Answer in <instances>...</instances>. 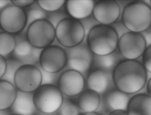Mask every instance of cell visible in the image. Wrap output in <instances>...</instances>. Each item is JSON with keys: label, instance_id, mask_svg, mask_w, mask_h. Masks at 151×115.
Masks as SVG:
<instances>
[{"label": "cell", "instance_id": "22", "mask_svg": "<svg viewBox=\"0 0 151 115\" xmlns=\"http://www.w3.org/2000/svg\"><path fill=\"white\" fill-rule=\"evenodd\" d=\"M16 86L3 80H0V110L10 109L17 96Z\"/></svg>", "mask_w": 151, "mask_h": 115}, {"label": "cell", "instance_id": "40", "mask_svg": "<svg viewBox=\"0 0 151 115\" xmlns=\"http://www.w3.org/2000/svg\"><path fill=\"white\" fill-rule=\"evenodd\" d=\"M81 115H102L96 112H92V113H83Z\"/></svg>", "mask_w": 151, "mask_h": 115}, {"label": "cell", "instance_id": "20", "mask_svg": "<svg viewBox=\"0 0 151 115\" xmlns=\"http://www.w3.org/2000/svg\"><path fill=\"white\" fill-rule=\"evenodd\" d=\"M127 112L129 115H151V97L145 93L132 96L129 102Z\"/></svg>", "mask_w": 151, "mask_h": 115}, {"label": "cell", "instance_id": "19", "mask_svg": "<svg viewBox=\"0 0 151 115\" xmlns=\"http://www.w3.org/2000/svg\"><path fill=\"white\" fill-rule=\"evenodd\" d=\"M96 1L92 0H68L66 1L65 6L71 17L79 20L93 14Z\"/></svg>", "mask_w": 151, "mask_h": 115}, {"label": "cell", "instance_id": "11", "mask_svg": "<svg viewBox=\"0 0 151 115\" xmlns=\"http://www.w3.org/2000/svg\"><path fill=\"white\" fill-rule=\"evenodd\" d=\"M42 75L39 68L31 65H23L15 73L14 83L18 90L25 92H35L42 84Z\"/></svg>", "mask_w": 151, "mask_h": 115}, {"label": "cell", "instance_id": "41", "mask_svg": "<svg viewBox=\"0 0 151 115\" xmlns=\"http://www.w3.org/2000/svg\"><path fill=\"white\" fill-rule=\"evenodd\" d=\"M10 115H20L16 114H10Z\"/></svg>", "mask_w": 151, "mask_h": 115}, {"label": "cell", "instance_id": "25", "mask_svg": "<svg viewBox=\"0 0 151 115\" xmlns=\"http://www.w3.org/2000/svg\"><path fill=\"white\" fill-rule=\"evenodd\" d=\"M16 40L12 34L3 31H0V55L4 58L14 50Z\"/></svg>", "mask_w": 151, "mask_h": 115}, {"label": "cell", "instance_id": "39", "mask_svg": "<svg viewBox=\"0 0 151 115\" xmlns=\"http://www.w3.org/2000/svg\"><path fill=\"white\" fill-rule=\"evenodd\" d=\"M11 114H12L10 109L4 110H0V115H10Z\"/></svg>", "mask_w": 151, "mask_h": 115}, {"label": "cell", "instance_id": "15", "mask_svg": "<svg viewBox=\"0 0 151 115\" xmlns=\"http://www.w3.org/2000/svg\"><path fill=\"white\" fill-rule=\"evenodd\" d=\"M92 14L100 24L110 26L119 19L120 8L114 0L96 1Z\"/></svg>", "mask_w": 151, "mask_h": 115}, {"label": "cell", "instance_id": "10", "mask_svg": "<svg viewBox=\"0 0 151 115\" xmlns=\"http://www.w3.org/2000/svg\"><path fill=\"white\" fill-rule=\"evenodd\" d=\"M26 23V15L22 8L12 4L0 12V26L4 31L17 34L23 31Z\"/></svg>", "mask_w": 151, "mask_h": 115}, {"label": "cell", "instance_id": "7", "mask_svg": "<svg viewBox=\"0 0 151 115\" xmlns=\"http://www.w3.org/2000/svg\"><path fill=\"white\" fill-rule=\"evenodd\" d=\"M26 35L33 46L44 49L51 45L56 39L55 29L47 20H37L29 26Z\"/></svg>", "mask_w": 151, "mask_h": 115}, {"label": "cell", "instance_id": "13", "mask_svg": "<svg viewBox=\"0 0 151 115\" xmlns=\"http://www.w3.org/2000/svg\"><path fill=\"white\" fill-rule=\"evenodd\" d=\"M100 106L96 112L102 115H108L116 110L127 111L130 94L119 90L117 87L110 89L101 96Z\"/></svg>", "mask_w": 151, "mask_h": 115}, {"label": "cell", "instance_id": "27", "mask_svg": "<svg viewBox=\"0 0 151 115\" xmlns=\"http://www.w3.org/2000/svg\"><path fill=\"white\" fill-rule=\"evenodd\" d=\"M71 18L66 9L65 4L58 10L52 12H47L46 20L56 28L60 22L67 18Z\"/></svg>", "mask_w": 151, "mask_h": 115}, {"label": "cell", "instance_id": "9", "mask_svg": "<svg viewBox=\"0 0 151 115\" xmlns=\"http://www.w3.org/2000/svg\"><path fill=\"white\" fill-rule=\"evenodd\" d=\"M146 48L145 39L140 33L129 31L119 39L118 49L126 59H138L142 56Z\"/></svg>", "mask_w": 151, "mask_h": 115}, {"label": "cell", "instance_id": "24", "mask_svg": "<svg viewBox=\"0 0 151 115\" xmlns=\"http://www.w3.org/2000/svg\"><path fill=\"white\" fill-rule=\"evenodd\" d=\"M63 103L57 112L56 115H81L83 112L77 104V96L67 97L63 95Z\"/></svg>", "mask_w": 151, "mask_h": 115}, {"label": "cell", "instance_id": "8", "mask_svg": "<svg viewBox=\"0 0 151 115\" xmlns=\"http://www.w3.org/2000/svg\"><path fill=\"white\" fill-rule=\"evenodd\" d=\"M16 40L13 52L7 58H12L19 61L23 65H35L40 63L41 53L43 49L33 46L27 40L26 34L19 33L12 34Z\"/></svg>", "mask_w": 151, "mask_h": 115}, {"label": "cell", "instance_id": "1", "mask_svg": "<svg viewBox=\"0 0 151 115\" xmlns=\"http://www.w3.org/2000/svg\"><path fill=\"white\" fill-rule=\"evenodd\" d=\"M148 79L147 70L141 62L125 59L116 66L113 72V79L119 90L131 94L143 89Z\"/></svg>", "mask_w": 151, "mask_h": 115}, {"label": "cell", "instance_id": "23", "mask_svg": "<svg viewBox=\"0 0 151 115\" xmlns=\"http://www.w3.org/2000/svg\"><path fill=\"white\" fill-rule=\"evenodd\" d=\"M27 17V23L21 33L26 34L29 26L34 22L39 20H46L47 12L41 7L38 1H35L31 5L23 8Z\"/></svg>", "mask_w": 151, "mask_h": 115}, {"label": "cell", "instance_id": "16", "mask_svg": "<svg viewBox=\"0 0 151 115\" xmlns=\"http://www.w3.org/2000/svg\"><path fill=\"white\" fill-rule=\"evenodd\" d=\"M115 87L112 73L96 70L90 72L85 82L84 89L93 90L102 96L108 90Z\"/></svg>", "mask_w": 151, "mask_h": 115}, {"label": "cell", "instance_id": "32", "mask_svg": "<svg viewBox=\"0 0 151 115\" xmlns=\"http://www.w3.org/2000/svg\"><path fill=\"white\" fill-rule=\"evenodd\" d=\"M142 64L147 71L151 73V45L146 48L142 58Z\"/></svg>", "mask_w": 151, "mask_h": 115}, {"label": "cell", "instance_id": "44", "mask_svg": "<svg viewBox=\"0 0 151 115\" xmlns=\"http://www.w3.org/2000/svg\"></svg>", "mask_w": 151, "mask_h": 115}, {"label": "cell", "instance_id": "38", "mask_svg": "<svg viewBox=\"0 0 151 115\" xmlns=\"http://www.w3.org/2000/svg\"><path fill=\"white\" fill-rule=\"evenodd\" d=\"M146 90H147V94L151 97V77L147 82Z\"/></svg>", "mask_w": 151, "mask_h": 115}, {"label": "cell", "instance_id": "18", "mask_svg": "<svg viewBox=\"0 0 151 115\" xmlns=\"http://www.w3.org/2000/svg\"><path fill=\"white\" fill-rule=\"evenodd\" d=\"M125 59L118 48L113 53L107 55H99L94 54L90 72L101 70L113 73L116 66Z\"/></svg>", "mask_w": 151, "mask_h": 115}, {"label": "cell", "instance_id": "35", "mask_svg": "<svg viewBox=\"0 0 151 115\" xmlns=\"http://www.w3.org/2000/svg\"><path fill=\"white\" fill-rule=\"evenodd\" d=\"M141 34L143 35L145 42H146V46L147 47L151 45V28L150 27L149 29L141 33Z\"/></svg>", "mask_w": 151, "mask_h": 115}, {"label": "cell", "instance_id": "30", "mask_svg": "<svg viewBox=\"0 0 151 115\" xmlns=\"http://www.w3.org/2000/svg\"><path fill=\"white\" fill-rule=\"evenodd\" d=\"M79 21L83 26L85 32V36L82 43L88 44L87 38L90 32L94 27L100 24L96 20L93 14L84 19L79 20Z\"/></svg>", "mask_w": 151, "mask_h": 115}, {"label": "cell", "instance_id": "21", "mask_svg": "<svg viewBox=\"0 0 151 115\" xmlns=\"http://www.w3.org/2000/svg\"><path fill=\"white\" fill-rule=\"evenodd\" d=\"M101 102L100 94L91 89H84L77 96L78 106L83 113L96 112Z\"/></svg>", "mask_w": 151, "mask_h": 115}, {"label": "cell", "instance_id": "3", "mask_svg": "<svg viewBox=\"0 0 151 115\" xmlns=\"http://www.w3.org/2000/svg\"><path fill=\"white\" fill-rule=\"evenodd\" d=\"M119 40L118 34L111 26L100 24L90 31L87 43L93 54L105 55L117 49Z\"/></svg>", "mask_w": 151, "mask_h": 115}, {"label": "cell", "instance_id": "33", "mask_svg": "<svg viewBox=\"0 0 151 115\" xmlns=\"http://www.w3.org/2000/svg\"><path fill=\"white\" fill-rule=\"evenodd\" d=\"M13 5L19 8H23L31 5L34 2V0H12Z\"/></svg>", "mask_w": 151, "mask_h": 115}, {"label": "cell", "instance_id": "34", "mask_svg": "<svg viewBox=\"0 0 151 115\" xmlns=\"http://www.w3.org/2000/svg\"><path fill=\"white\" fill-rule=\"evenodd\" d=\"M6 59L0 55V80L1 79L6 71Z\"/></svg>", "mask_w": 151, "mask_h": 115}, {"label": "cell", "instance_id": "43", "mask_svg": "<svg viewBox=\"0 0 151 115\" xmlns=\"http://www.w3.org/2000/svg\"><path fill=\"white\" fill-rule=\"evenodd\" d=\"M150 2H151V1H150Z\"/></svg>", "mask_w": 151, "mask_h": 115}, {"label": "cell", "instance_id": "17", "mask_svg": "<svg viewBox=\"0 0 151 115\" xmlns=\"http://www.w3.org/2000/svg\"><path fill=\"white\" fill-rule=\"evenodd\" d=\"M12 114L35 115L38 110L33 101V92H25L17 90L16 99L10 108Z\"/></svg>", "mask_w": 151, "mask_h": 115}, {"label": "cell", "instance_id": "36", "mask_svg": "<svg viewBox=\"0 0 151 115\" xmlns=\"http://www.w3.org/2000/svg\"><path fill=\"white\" fill-rule=\"evenodd\" d=\"M13 4L12 2V1L10 0H5V1H0V12L1 11L4 9L7 6L9 5H12Z\"/></svg>", "mask_w": 151, "mask_h": 115}, {"label": "cell", "instance_id": "2", "mask_svg": "<svg viewBox=\"0 0 151 115\" xmlns=\"http://www.w3.org/2000/svg\"><path fill=\"white\" fill-rule=\"evenodd\" d=\"M118 20H122L130 31L141 33L151 27V6L145 1H131Z\"/></svg>", "mask_w": 151, "mask_h": 115}, {"label": "cell", "instance_id": "4", "mask_svg": "<svg viewBox=\"0 0 151 115\" xmlns=\"http://www.w3.org/2000/svg\"><path fill=\"white\" fill-rule=\"evenodd\" d=\"M52 45L59 46L63 48L67 55L65 70H73L81 73L85 80L90 72L94 54L91 51L88 44L82 42L72 48H65L61 45L56 39Z\"/></svg>", "mask_w": 151, "mask_h": 115}, {"label": "cell", "instance_id": "6", "mask_svg": "<svg viewBox=\"0 0 151 115\" xmlns=\"http://www.w3.org/2000/svg\"><path fill=\"white\" fill-rule=\"evenodd\" d=\"M56 39L65 48H72L81 44L84 39L85 32L79 20L71 17L59 23L55 29Z\"/></svg>", "mask_w": 151, "mask_h": 115}, {"label": "cell", "instance_id": "42", "mask_svg": "<svg viewBox=\"0 0 151 115\" xmlns=\"http://www.w3.org/2000/svg\"><path fill=\"white\" fill-rule=\"evenodd\" d=\"M0 29H1V26H0Z\"/></svg>", "mask_w": 151, "mask_h": 115}, {"label": "cell", "instance_id": "37", "mask_svg": "<svg viewBox=\"0 0 151 115\" xmlns=\"http://www.w3.org/2000/svg\"><path fill=\"white\" fill-rule=\"evenodd\" d=\"M108 115H129V114L127 111L119 110L113 111L110 113Z\"/></svg>", "mask_w": 151, "mask_h": 115}, {"label": "cell", "instance_id": "28", "mask_svg": "<svg viewBox=\"0 0 151 115\" xmlns=\"http://www.w3.org/2000/svg\"><path fill=\"white\" fill-rule=\"evenodd\" d=\"M36 66L39 68L42 75V82L41 85L51 84L57 86L58 82L60 75L65 70V69L64 68L63 70L59 72H56V73H51V72H48L43 70L41 67L40 63L37 64Z\"/></svg>", "mask_w": 151, "mask_h": 115}, {"label": "cell", "instance_id": "12", "mask_svg": "<svg viewBox=\"0 0 151 115\" xmlns=\"http://www.w3.org/2000/svg\"><path fill=\"white\" fill-rule=\"evenodd\" d=\"M67 61L65 51L63 48L56 45H51L44 48L40 56L41 67L51 73H56L63 70Z\"/></svg>", "mask_w": 151, "mask_h": 115}, {"label": "cell", "instance_id": "26", "mask_svg": "<svg viewBox=\"0 0 151 115\" xmlns=\"http://www.w3.org/2000/svg\"><path fill=\"white\" fill-rule=\"evenodd\" d=\"M6 61V71L1 79L6 80L15 86L14 77L18 69L23 65L19 61L12 58H5Z\"/></svg>", "mask_w": 151, "mask_h": 115}, {"label": "cell", "instance_id": "14", "mask_svg": "<svg viewBox=\"0 0 151 115\" xmlns=\"http://www.w3.org/2000/svg\"><path fill=\"white\" fill-rule=\"evenodd\" d=\"M57 86L63 95L76 97L84 90L85 80L78 72L67 70L64 71L60 75Z\"/></svg>", "mask_w": 151, "mask_h": 115}, {"label": "cell", "instance_id": "31", "mask_svg": "<svg viewBox=\"0 0 151 115\" xmlns=\"http://www.w3.org/2000/svg\"><path fill=\"white\" fill-rule=\"evenodd\" d=\"M110 26L116 31L119 39L125 33L130 31L125 26L122 20H118L114 23L110 25Z\"/></svg>", "mask_w": 151, "mask_h": 115}, {"label": "cell", "instance_id": "29", "mask_svg": "<svg viewBox=\"0 0 151 115\" xmlns=\"http://www.w3.org/2000/svg\"><path fill=\"white\" fill-rule=\"evenodd\" d=\"M38 1L41 7L47 12H52L60 9L66 2L65 0H39Z\"/></svg>", "mask_w": 151, "mask_h": 115}, {"label": "cell", "instance_id": "5", "mask_svg": "<svg viewBox=\"0 0 151 115\" xmlns=\"http://www.w3.org/2000/svg\"><path fill=\"white\" fill-rule=\"evenodd\" d=\"M63 99V94L58 86L54 85H41L33 92L35 107L43 114L55 113L61 106Z\"/></svg>", "mask_w": 151, "mask_h": 115}]
</instances>
